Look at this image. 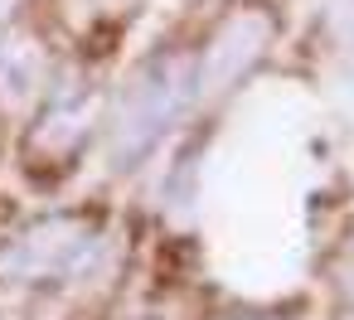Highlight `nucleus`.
I'll return each instance as SVG.
<instances>
[{"instance_id":"2","label":"nucleus","mask_w":354,"mask_h":320,"mask_svg":"<svg viewBox=\"0 0 354 320\" xmlns=\"http://www.w3.org/2000/svg\"><path fill=\"white\" fill-rule=\"evenodd\" d=\"M272 39H277L272 10H262V6H238V10H228V15L209 30V39H204V49H199L194 93H199L204 102L228 97V93L267 59Z\"/></svg>"},{"instance_id":"4","label":"nucleus","mask_w":354,"mask_h":320,"mask_svg":"<svg viewBox=\"0 0 354 320\" xmlns=\"http://www.w3.org/2000/svg\"><path fill=\"white\" fill-rule=\"evenodd\" d=\"M88 122H93V107H88V88H59L49 97V107L39 112L25 151L35 165H64L78 156L83 136H88Z\"/></svg>"},{"instance_id":"1","label":"nucleus","mask_w":354,"mask_h":320,"mask_svg":"<svg viewBox=\"0 0 354 320\" xmlns=\"http://www.w3.org/2000/svg\"><path fill=\"white\" fill-rule=\"evenodd\" d=\"M189 73H185V59L180 54H160L151 64H141L131 73V83L122 88L117 97V112H112V131H107V151H112V165L127 170L136 165L170 126V117L185 107L189 97Z\"/></svg>"},{"instance_id":"3","label":"nucleus","mask_w":354,"mask_h":320,"mask_svg":"<svg viewBox=\"0 0 354 320\" xmlns=\"http://www.w3.org/2000/svg\"><path fill=\"white\" fill-rule=\"evenodd\" d=\"M97 247V223L88 214H49L20 228L0 247V276L10 281H54L73 276Z\"/></svg>"},{"instance_id":"5","label":"nucleus","mask_w":354,"mask_h":320,"mask_svg":"<svg viewBox=\"0 0 354 320\" xmlns=\"http://www.w3.org/2000/svg\"><path fill=\"white\" fill-rule=\"evenodd\" d=\"M44 78V54L30 35H6V44H0V88H6L10 97L30 93L35 83Z\"/></svg>"}]
</instances>
